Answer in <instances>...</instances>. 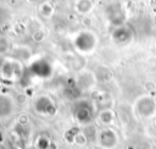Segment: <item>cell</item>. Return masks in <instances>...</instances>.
Segmentation results:
<instances>
[{
	"mask_svg": "<svg viewBox=\"0 0 156 149\" xmlns=\"http://www.w3.org/2000/svg\"><path fill=\"white\" fill-rule=\"evenodd\" d=\"M72 44L79 55H89L95 50L98 45V38L94 32L89 29H82L74 34Z\"/></svg>",
	"mask_w": 156,
	"mask_h": 149,
	"instance_id": "cell-1",
	"label": "cell"
},
{
	"mask_svg": "<svg viewBox=\"0 0 156 149\" xmlns=\"http://www.w3.org/2000/svg\"><path fill=\"white\" fill-rule=\"evenodd\" d=\"M0 73L5 81H10V82L17 81L18 78L22 77L23 65L20 60H16L13 57L6 59L2 61V64L0 66Z\"/></svg>",
	"mask_w": 156,
	"mask_h": 149,
	"instance_id": "cell-2",
	"label": "cell"
},
{
	"mask_svg": "<svg viewBox=\"0 0 156 149\" xmlns=\"http://www.w3.org/2000/svg\"><path fill=\"white\" fill-rule=\"evenodd\" d=\"M73 115L76 120L82 125H89L91 123L93 116H94V109L93 104L88 100H80L74 104L73 107Z\"/></svg>",
	"mask_w": 156,
	"mask_h": 149,
	"instance_id": "cell-3",
	"label": "cell"
},
{
	"mask_svg": "<svg viewBox=\"0 0 156 149\" xmlns=\"http://www.w3.org/2000/svg\"><path fill=\"white\" fill-rule=\"evenodd\" d=\"M105 16L111 26L118 27L126 22V11L119 2H111L105 7Z\"/></svg>",
	"mask_w": 156,
	"mask_h": 149,
	"instance_id": "cell-4",
	"label": "cell"
},
{
	"mask_svg": "<svg viewBox=\"0 0 156 149\" xmlns=\"http://www.w3.org/2000/svg\"><path fill=\"white\" fill-rule=\"evenodd\" d=\"M111 38H112L115 44L121 45V46H126L133 42V31L127 24L113 27V31L111 33Z\"/></svg>",
	"mask_w": 156,
	"mask_h": 149,
	"instance_id": "cell-5",
	"label": "cell"
},
{
	"mask_svg": "<svg viewBox=\"0 0 156 149\" xmlns=\"http://www.w3.org/2000/svg\"><path fill=\"white\" fill-rule=\"evenodd\" d=\"M98 140H99V144L102 149H113L117 145L118 138H117V134L113 129L105 127L104 129H101L99 132Z\"/></svg>",
	"mask_w": 156,
	"mask_h": 149,
	"instance_id": "cell-6",
	"label": "cell"
},
{
	"mask_svg": "<svg viewBox=\"0 0 156 149\" xmlns=\"http://www.w3.org/2000/svg\"><path fill=\"white\" fill-rule=\"evenodd\" d=\"M135 107H136V111L140 116L143 117H150L155 114V110H156V104L154 101V99L151 96H147V95H144L141 98H139L136 100V104H135Z\"/></svg>",
	"mask_w": 156,
	"mask_h": 149,
	"instance_id": "cell-7",
	"label": "cell"
},
{
	"mask_svg": "<svg viewBox=\"0 0 156 149\" xmlns=\"http://www.w3.org/2000/svg\"><path fill=\"white\" fill-rule=\"evenodd\" d=\"M34 107H35L37 112H39L41 115H54L56 111V106H55L54 101L49 96H45V95L40 96L35 100Z\"/></svg>",
	"mask_w": 156,
	"mask_h": 149,
	"instance_id": "cell-8",
	"label": "cell"
},
{
	"mask_svg": "<svg viewBox=\"0 0 156 149\" xmlns=\"http://www.w3.org/2000/svg\"><path fill=\"white\" fill-rule=\"evenodd\" d=\"M30 70H32L33 74H37V76H40V77H45V76L50 74L51 66L46 60H37L30 66Z\"/></svg>",
	"mask_w": 156,
	"mask_h": 149,
	"instance_id": "cell-9",
	"label": "cell"
},
{
	"mask_svg": "<svg viewBox=\"0 0 156 149\" xmlns=\"http://www.w3.org/2000/svg\"><path fill=\"white\" fill-rule=\"evenodd\" d=\"M94 1L93 0H77L74 2V10L79 15H89L94 9Z\"/></svg>",
	"mask_w": 156,
	"mask_h": 149,
	"instance_id": "cell-10",
	"label": "cell"
},
{
	"mask_svg": "<svg viewBox=\"0 0 156 149\" xmlns=\"http://www.w3.org/2000/svg\"><path fill=\"white\" fill-rule=\"evenodd\" d=\"M98 120L101 125L104 126H110L111 123H113V120H115V115H113V111L111 109H102L99 115H98Z\"/></svg>",
	"mask_w": 156,
	"mask_h": 149,
	"instance_id": "cell-11",
	"label": "cell"
},
{
	"mask_svg": "<svg viewBox=\"0 0 156 149\" xmlns=\"http://www.w3.org/2000/svg\"><path fill=\"white\" fill-rule=\"evenodd\" d=\"M55 12V9H54V5L49 1H44L39 5V13L41 17L44 18H50Z\"/></svg>",
	"mask_w": 156,
	"mask_h": 149,
	"instance_id": "cell-12",
	"label": "cell"
},
{
	"mask_svg": "<svg viewBox=\"0 0 156 149\" xmlns=\"http://www.w3.org/2000/svg\"><path fill=\"white\" fill-rule=\"evenodd\" d=\"M30 38H32V40H33L34 43L40 44V43H43L44 39H45V32H44L43 29H35V31H33Z\"/></svg>",
	"mask_w": 156,
	"mask_h": 149,
	"instance_id": "cell-13",
	"label": "cell"
},
{
	"mask_svg": "<svg viewBox=\"0 0 156 149\" xmlns=\"http://www.w3.org/2000/svg\"><path fill=\"white\" fill-rule=\"evenodd\" d=\"M73 143H76L77 145H85V144L88 143V139H87L85 134L79 131V132L76 133V136H74V138H73Z\"/></svg>",
	"mask_w": 156,
	"mask_h": 149,
	"instance_id": "cell-14",
	"label": "cell"
},
{
	"mask_svg": "<svg viewBox=\"0 0 156 149\" xmlns=\"http://www.w3.org/2000/svg\"><path fill=\"white\" fill-rule=\"evenodd\" d=\"M7 50H9L7 40H6L5 38H0V55L7 53Z\"/></svg>",
	"mask_w": 156,
	"mask_h": 149,
	"instance_id": "cell-15",
	"label": "cell"
},
{
	"mask_svg": "<svg viewBox=\"0 0 156 149\" xmlns=\"http://www.w3.org/2000/svg\"><path fill=\"white\" fill-rule=\"evenodd\" d=\"M26 100H27V96H26L23 93H18V94L16 95V98H15V101H16V104H18V105L26 104Z\"/></svg>",
	"mask_w": 156,
	"mask_h": 149,
	"instance_id": "cell-16",
	"label": "cell"
},
{
	"mask_svg": "<svg viewBox=\"0 0 156 149\" xmlns=\"http://www.w3.org/2000/svg\"><path fill=\"white\" fill-rule=\"evenodd\" d=\"M152 99H154V101H155V104H156V94L154 95V98H152Z\"/></svg>",
	"mask_w": 156,
	"mask_h": 149,
	"instance_id": "cell-17",
	"label": "cell"
},
{
	"mask_svg": "<svg viewBox=\"0 0 156 149\" xmlns=\"http://www.w3.org/2000/svg\"><path fill=\"white\" fill-rule=\"evenodd\" d=\"M89 149H91V148H89Z\"/></svg>",
	"mask_w": 156,
	"mask_h": 149,
	"instance_id": "cell-18",
	"label": "cell"
}]
</instances>
